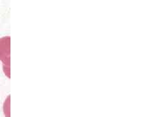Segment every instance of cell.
I'll list each match as a JSON object with an SVG mask.
<instances>
[{
    "label": "cell",
    "mask_w": 157,
    "mask_h": 117,
    "mask_svg": "<svg viewBox=\"0 0 157 117\" xmlns=\"http://www.w3.org/2000/svg\"><path fill=\"white\" fill-rule=\"evenodd\" d=\"M10 37H3L0 39V59H2L4 65V71L7 70L9 74V48Z\"/></svg>",
    "instance_id": "1"
}]
</instances>
